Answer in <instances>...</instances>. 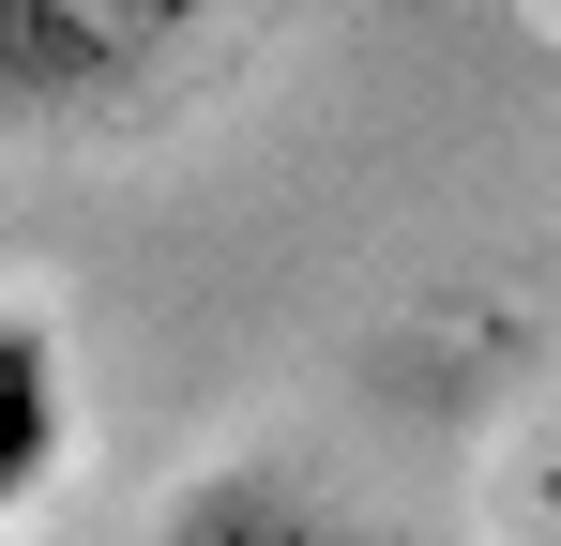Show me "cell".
Masks as SVG:
<instances>
[{
    "label": "cell",
    "mask_w": 561,
    "mask_h": 546,
    "mask_svg": "<svg viewBox=\"0 0 561 546\" xmlns=\"http://www.w3.org/2000/svg\"><path fill=\"white\" fill-rule=\"evenodd\" d=\"M274 0H0V137H106L197 91Z\"/></svg>",
    "instance_id": "6da1fadb"
},
{
    "label": "cell",
    "mask_w": 561,
    "mask_h": 546,
    "mask_svg": "<svg viewBox=\"0 0 561 546\" xmlns=\"http://www.w3.org/2000/svg\"><path fill=\"white\" fill-rule=\"evenodd\" d=\"M152 546H410V532L304 455H197L152 501Z\"/></svg>",
    "instance_id": "7a4b0ae2"
},
{
    "label": "cell",
    "mask_w": 561,
    "mask_h": 546,
    "mask_svg": "<svg viewBox=\"0 0 561 546\" xmlns=\"http://www.w3.org/2000/svg\"><path fill=\"white\" fill-rule=\"evenodd\" d=\"M61 441H77V364H61V319H46V304H0V532L61 486Z\"/></svg>",
    "instance_id": "3957f363"
},
{
    "label": "cell",
    "mask_w": 561,
    "mask_h": 546,
    "mask_svg": "<svg viewBox=\"0 0 561 546\" xmlns=\"http://www.w3.org/2000/svg\"><path fill=\"white\" fill-rule=\"evenodd\" d=\"M501 501H516V546H561V395L531 410V441H516V470H501Z\"/></svg>",
    "instance_id": "277c9868"
},
{
    "label": "cell",
    "mask_w": 561,
    "mask_h": 546,
    "mask_svg": "<svg viewBox=\"0 0 561 546\" xmlns=\"http://www.w3.org/2000/svg\"><path fill=\"white\" fill-rule=\"evenodd\" d=\"M547 31H561V0H547Z\"/></svg>",
    "instance_id": "5b68a950"
}]
</instances>
